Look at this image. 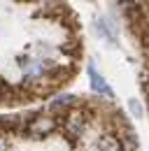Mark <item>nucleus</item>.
<instances>
[{
	"mask_svg": "<svg viewBox=\"0 0 149 151\" xmlns=\"http://www.w3.org/2000/svg\"><path fill=\"white\" fill-rule=\"evenodd\" d=\"M95 151H126V147L116 132H103L95 139Z\"/></svg>",
	"mask_w": 149,
	"mask_h": 151,
	"instance_id": "obj_4",
	"label": "nucleus"
},
{
	"mask_svg": "<svg viewBox=\"0 0 149 151\" xmlns=\"http://www.w3.org/2000/svg\"><path fill=\"white\" fill-rule=\"evenodd\" d=\"M95 30L103 35L105 40H110V42H116V26L112 23V19L107 17H103V19L95 21Z\"/></svg>",
	"mask_w": 149,
	"mask_h": 151,
	"instance_id": "obj_5",
	"label": "nucleus"
},
{
	"mask_svg": "<svg viewBox=\"0 0 149 151\" xmlns=\"http://www.w3.org/2000/svg\"><path fill=\"white\" fill-rule=\"evenodd\" d=\"M89 79H91V88H93V93H98V95H103V98H114V91L110 88V84L105 81V77L100 75L93 65H89Z\"/></svg>",
	"mask_w": 149,
	"mask_h": 151,
	"instance_id": "obj_3",
	"label": "nucleus"
},
{
	"mask_svg": "<svg viewBox=\"0 0 149 151\" xmlns=\"http://www.w3.org/2000/svg\"><path fill=\"white\" fill-rule=\"evenodd\" d=\"M89 126V112L82 109V107H72L70 112L63 116V130L68 135V139H77L82 137L84 130Z\"/></svg>",
	"mask_w": 149,
	"mask_h": 151,
	"instance_id": "obj_2",
	"label": "nucleus"
},
{
	"mask_svg": "<svg viewBox=\"0 0 149 151\" xmlns=\"http://www.w3.org/2000/svg\"><path fill=\"white\" fill-rule=\"evenodd\" d=\"M128 112L133 114L135 119H142V116H145V109H142L140 100H135V98H130V100H128Z\"/></svg>",
	"mask_w": 149,
	"mask_h": 151,
	"instance_id": "obj_6",
	"label": "nucleus"
},
{
	"mask_svg": "<svg viewBox=\"0 0 149 151\" xmlns=\"http://www.w3.org/2000/svg\"><path fill=\"white\" fill-rule=\"evenodd\" d=\"M56 128H58V121H56L54 114H35V116L23 126V132H26L28 137H33V139H42V137L51 135Z\"/></svg>",
	"mask_w": 149,
	"mask_h": 151,
	"instance_id": "obj_1",
	"label": "nucleus"
}]
</instances>
